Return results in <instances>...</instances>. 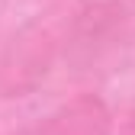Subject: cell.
Returning <instances> with one entry per match:
<instances>
[{"label": "cell", "instance_id": "6da1fadb", "mask_svg": "<svg viewBox=\"0 0 135 135\" xmlns=\"http://www.w3.org/2000/svg\"><path fill=\"white\" fill-rule=\"evenodd\" d=\"M132 135H135V129H132Z\"/></svg>", "mask_w": 135, "mask_h": 135}]
</instances>
